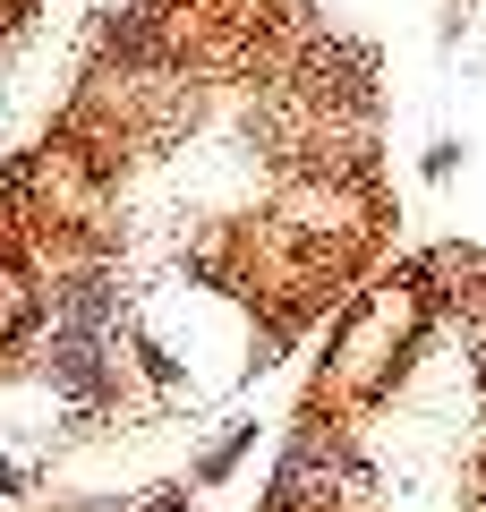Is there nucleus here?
<instances>
[{
    "mask_svg": "<svg viewBox=\"0 0 486 512\" xmlns=\"http://www.w3.org/2000/svg\"><path fill=\"white\" fill-rule=\"evenodd\" d=\"M52 367H60L69 393H94V342H86V333H60V342H52Z\"/></svg>",
    "mask_w": 486,
    "mask_h": 512,
    "instance_id": "1",
    "label": "nucleus"
},
{
    "mask_svg": "<svg viewBox=\"0 0 486 512\" xmlns=\"http://www.w3.org/2000/svg\"><path fill=\"white\" fill-rule=\"evenodd\" d=\"M9 487H18V470H9V461H0V495H9Z\"/></svg>",
    "mask_w": 486,
    "mask_h": 512,
    "instance_id": "2",
    "label": "nucleus"
},
{
    "mask_svg": "<svg viewBox=\"0 0 486 512\" xmlns=\"http://www.w3.org/2000/svg\"><path fill=\"white\" fill-rule=\"evenodd\" d=\"M154 512H188V504H180V495H162V504H154Z\"/></svg>",
    "mask_w": 486,
    "mask_h": 512,
    "instance_id": "3",
    "label": "nucleus"
}]
</instances>
